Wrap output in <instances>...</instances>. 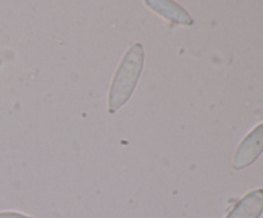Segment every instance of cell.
<instances>
[{
  "instance_id": "1",
  "label": "cell",
  "mask_w": 263,
  "mask_h": 218,
  "mask_svg": "<svg viewBox=\"0 0 263 218\" xmlns=\"http://www.w3.org/2000/svg\"><path fill=\"white\" fill-rule=\"evenodd\" d=\"M144 51L140 44H135L128 49L125 58L121 62L115 80L112 82L108 100V110L115 113L120 107H122L133 94L139 76L143 69Z\"/></svg>"
},
{
  "instance_id": "2",
  "label": "cell",
  "mask_w": 263,
  "mask_h": 218,
  "mask_svg": "<svg viewBox=\"0 0 263 218\" xmlns=\"http://www.w3.org/2000/svg\"><path fill=\"white\" fill-rule=\"evenodd\" d=\"M263 150V125L254 128L239 145L234 158V168L241 169L253 163Z\"/></svg>"
},
{
  "instance_id": "3",
  "label": "cell",
  "mask_w": 263,
  "mask_h": 218,
  "mask_svg": "<svg viewBox=\"0 0 263 218\" xmlns=\"http://www.w3.org/2000/svg\"><path fill=\"white\" fill-rule=\"evenodd\" d=\"M263 212V190H254L243 197L226 218H259Z\"/></svg>"
},
{
  "instance_id": "4",
  "label": "cell",
  "mask_w": 263,
  "mask_h": 218,
  "mask_svg": "<svg viewBox=\"0 0 263 218\" xmlns=\"http://www.w3.org/2000/svg\"><path fill=\"white\" fill-rule=\"evenodd\" d=\"M0 218H32V217H27V215L20 214V213L5 212V213H0Z\"/></svg>"
}]
</instances>
